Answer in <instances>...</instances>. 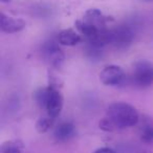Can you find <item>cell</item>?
<instances>
[{
	"instance_id": "cell-1",
	"label": "cell",
	"mask_w": 153,
	"mask_h": 153,
	"mask_svg": "<svg viewBox=\"0 0 153 153\" xmlns=\"http://www.w3.org/2000/svg\"><path fill=\"white\" fill-rule=\"evenodd\" d=\"M108 19L98 9H90L76 22V27L84 40L91 46L104 47L110 44V28Z\"/></svg>"
},
{
	"instance_id": "cell-2",
	"label": "cell",
	"mask_w": 153,
	"mask_h": 153,
	"mask_svg": "<svg viewBox=\"0 0 153 153\" xmlns=\"http://www.w3.org/2000/svg\"><path fill=\"white\" fill-rule=\"evenodd\" d=\"M140 115L134 107L126 103L117 102L109 105L106 117L100 121V128L104 131H115L119 129L136 126Z\"/></svg>"
},
{
	"instance_id": "cell-3",
	"label": "cell",
	"mask_w": 153,
	"mask_h": 153,
	"mask_svg": "<svg viewBox=\"0 0 153 153\" xmlns=\"http://www.w3.org/2000/svg\"><path fill=\"white\" fill-rule=\"evenodd\" d=\"M35 99L37 104L46 111V114L57 119L63 107V97L55 86L39 89L35 94Z\"/></svg>"
},
{
	"instance_id": "cell-4",
	"label": "cell",
	"mask_w": 153,
	"mask_h": 153,
	"mask_svg": "<svg viewBox=\"0 0 153 153\" xmlns=\"http://www.w3.org/2000/svg\"><path fill=\"white\" fill-rule=\"evenodd\" d=\"M130 82L136 87H148L153 84V64L149 61H138L134 64Z\"/></svg>"
},
{
	"instance_id": "cell-5",
	"label": "cell",
	"mask_w": 153,
	"mask_h": 153,
	"mask_svg": "<svg viewBox=\"0 0 153 153\" xmlns=\"http://www.w3.org/2000/svg\"><path fill=\"white\" fill-rule=\"evenodd\" d=\"M134 39V30L129 24H121L110 28V44L117 48H126Z\"/></svg>"
},
{
	"instance_id": "cell-6",
	"label": "cell",
	"mask_w": 153,
	"mask_h": 153,
	"mask_svg": "<svg viewBox=\"0 0 153 153\" xmlns=\"http://www.w3.org/2000/svg\"><path fill=\"white\" fill-rule=\"evenodd\" d=\"M100 80L107 86H123L128 82L123 68L117 65H108L103 68L100 74Z\"/></svg>"
},
{
	"instance_id": "cell-7",
	"label": "cell",
	"mask_w": 153,
	"mask_h": 153,
	"mask_svg": "<svg viewBox=\"0 0 153 153\" xmlns=\"http://www.w3.org/2000/svg\"><path fill=\"white\" fill-rule=\"evenodd\" d=\"M25 27V22L22 19L9 17L3 13L0 14V28L7 34H14L22 30Z\"/></svg>"
},
{
	"instance_id": "cell-8",
	"label": "cell",
	"mask_w": 153,
	"mask_h": 153,
	"mask_svg": "<svg viewBox=\"0 0 153 153\" xmlns=\"http://www.w3.org/2000/svg\"><path fill=\"white\" fill-rule=\"evenodd\" d=\"M76 135V128L70 122H61L55 127L53 136L58 142H68Z\"/></svg>"
},
{
	"instance_id": "cell-9",
	"label": "cell",
	"mask_w": 153,
	"mask_h": 153,
	"mask_svg": "<svg viewBox=\"0 0 153 153\" xmlns=\"http://www.w3.org/2000/svg\"><path fill=\"white\" fill-rule=\"evenodd\" d=\"M138 135L143 143L145 144H153V121L148 117L140 120L137 124Z\"/></svg>"
},
{
	"instance_id": "cell-10",
	"label": "cell",
	"mask_w": 153,
	"mask_h": 153,
	"mask_svg": "<svg viewBox=\"0 0 153 153\" xmlns=\"http://www.w3.org/2000/svg\"><path fill=\"white\" fill-rule=\"evenodd\" d=\"M44 53L46 59L49 61V63L53 65H59L64 59L63 53L61 49L58 47V45L55 42H48L44 46Z\"/></svg>"
},
{
	"instance_id": "cell-11",
	"label": "cell",
	"mask_w": 153,
	"mask_h": 153,
	"mask_svg": "<svg viewBox=\"0 0 153 153\" xmlns=\"http://www.w3.org/2000/svg\"><path fill=\"white\" fill-rule=\"evenodd\" d=\"M81 39V35L79 34V32H76L71 28L63 30L58 34V42L61 45H66V46H74L78 44Z\"/></svg>"
},
{
	"instance_id": "cell-12",
	"label": "cell",
	"mask_w": 153,
	"mask_h": 153,
	"mask_svg": "<svg viewBox=\"0 0 153 153\" xmlns=\"http://www.w3.org/2000/svg\"><path fill=\"white\" fill-rule=\"evenodd\" d=\"M23 148L24 146L21 140H13L3 143L0 147V151L1 153H22Z\"/></svg>"
},
{
	"instance_id": "cell-13",
	"label": "cell",
	"mask_w": 153,
	"mask_h": 153,
	"mask_svg": "<svg viewBox=\"0 0 153 153\" xmlns=\"http://www.w3.org/2000/svg\"><path fill=\"white\" fill-rule=\"evenodd\" d=\"M55 121H56L55 117H51V115H48V114H45L44 117H40L36 124V128H37V130H38V132H40V133L47 132L53 126Z\"/></svg>"
},
{
	"instance_id": "cell-14",
	"label": "cell",
	"mask_w": 153,
	"mask_h": 153,
	"mask_svg": "<svg viewBox=\"0 0 153 153\" xmlns=\"http://www.w3.org/2000/svg\"><path fill=\"white\" fill-rule=\"evenodd\" d=\"M94 153H117L114 150H112L111 148H100V149H98V150H96Z\"/></svg>"
},
{
	"instance_id": "cell-15",
	"label": "cell",
	"mask_w": 153,
	"mask_h": 153,
	"mask_svg": "<svg viewBox=\"0 0 153 153\" xmlns=\"http://www.w3.org/2000/svg\"><path fill=\"white\" fill-rule=\"evenodd\" d=\"M140 153H151V152H149V151H143V152H140Z\"/></svg>"
},
{
	"instance_id": "cell-16",
	"label": "cell",
	"mask_w": 153,
	"mask_h": 153,
	"mask_svg": "<svg viewBox=\"0 0 153 153\" xmlns=\"http://www.w3.org/2000/svg\"><path fill=\"white\" fill-rule=\"evenodd\" d=\"M1 1H3V2H7V1H10V0H1Z\"/></svg>"
},
{
	"instance_id": "cell-17",
	"label": "cell",
	"mask_w": 153,
	"mask_h": 153,
	"mask_svg": "<svg viewBox=\"0 0 153 153\" xmlns=\"http://www.w3.org/2000/svg\"><path fill=\"white\" fill-rule=\"evenodd\" d=\"M144 1H153V0H144Z\"/></svg>"
}]
</instances>
